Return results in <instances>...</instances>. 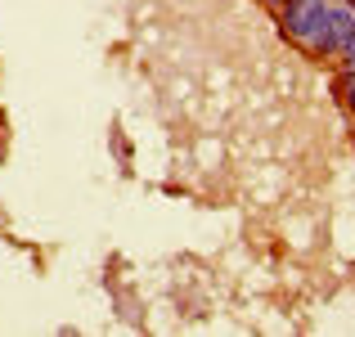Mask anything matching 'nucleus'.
Listing matches in <instances>:
<instances>
[{
    "mask_svg": "<svg viewBox=\"0 0 355 337\" xmlns=\"http://www.w3.org/2000/svg\"><path fill=\"white\" fill-rule=\"evenodd\" d=\"M329 9L324 0H288L279 9V27H284L288 41H297L302 50L311 54H333V32H329Z\"/></svg>",
    "mask_w": 355,
    "mask_h": 337,
    "instance_id": "1",
    "label": "nucleus"
},
{
    "mask_svg": "<svg viewBox=\"0 0 355 337\" xmlns=\"http://www.w3.org/2000/svg\"><path fill=\"white\" fill-rule=\"evenodd\" d=\"M329 32H333V54H338L342 45L355 41V14H351L347 5H333L329 9Z\"/></svg>",
    "mask_w": 355,
    "mask_h": 337,
    "instance_id": "2",
    "label": "nucleus"
},
{
    "mask_svg": "<svg viewBox=\"0 0 355 337\" xmlns=\"http://www.w3.org/2000/svg\"><path fill=\"white\" fill-rule=\"evenodd\" d=\"M338 95H342V104H347V112L355 117V77H347V72H342V81H338Z\"/></svg>",
    "mask_w": 355,
    "mask_h": 337,
    "instance_id": "3",
    "label": "nucleus"
},
{
    "mask_svg": "<svg viewBox=\"0 0 355 337\" xmlns=\"http://www.w3.org/2000/svg\"><path fill=\"white\" fill-rule=\"evenodd\" d=\"M338 54H342V72H347V77H355V41H351V45H342Z\"/></svg>",
    "mask_w": 355,
    "mask_h": 337,
    "instance_id": "4",
    "label": "nucleus"
},
{
    "mask_svg": "<svg viewBox=\"0 0 355 337\" xmlns=\"http://www.w3.org/2000/svg\"><path fill=\"white\" fill-rule=\"evenodd\" d=\"M261 5H270V9H284V5H288V0H261Z\"/></svg>",
    "mask_w": 355,
    "mask_h": 337,
    "instance_id": "5",
    "label": "nucleus"
},
{
    "mask_svg": "<svg viewBox=\"0 0 355 337\" xmlns=\"http://www.w3.org/2000/svg\"><path fill=\"white\" fill-rule=\"evenodd\" d=\"M347 9H351V14H355V0H351V5H347Z\"/></svg>",
    "mask_w": 355,
    "mask_h": 337,
    "instance_id": "6",
    "label": "nucleus"
}]
</instances>
